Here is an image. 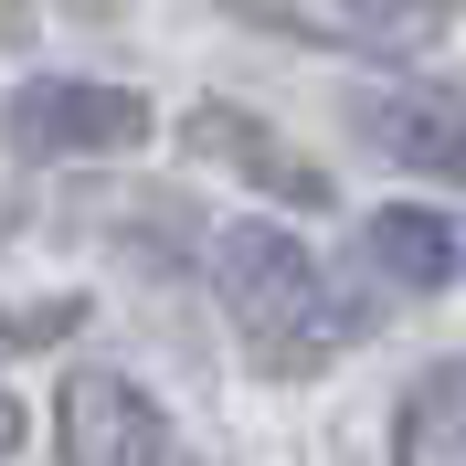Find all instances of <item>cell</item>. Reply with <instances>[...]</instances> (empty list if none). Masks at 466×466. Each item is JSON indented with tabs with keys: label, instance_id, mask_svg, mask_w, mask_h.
I'll list each match as a JSON object with an SVG mask.
<instances>
[{
	"label": "cell",
	"instance_id": "7a4b0ae2",
	"mask_svg": "<svg viewBox=\"0 0 466 466\" xmlns=\"http://www.w3.org/2000/svg\"><path fill=\"white\" fill-rule=\"evenodd\" d=\"M0 138L22 159H127L148 138L138 86H86V75H22L0 96Z\"/></svg>",
	"mask_w": 466,
	"mask_h": 466
},
{
	"label": "cell",
	"instance_id": "277c9868",
	"mask_svg": "<svg viewBox=\"0 0 466 466\" xmlns=\"http://www.w3.org/2000/svg\"><path fill=\"white\" fill-rule=\"evenodd\" d=\"M360 127L381 138V159H403V170L466 191V96H371Z\"/></svg>",
	"mask_w": 466,
	"mask_h": 466
},
{
	"label": "cell",
	"instance_id": "6da1fadb",
	"mask_svg": "<svg viewBox=\"0 0 466 466\" xmlns=\"http://www.w3.org/2000/svg\"><path fill=\"white\" fill-rule=\"evenodd\" d=\"M212 287H223L233 339H244V360H255L265 381L319 371L329 350L350 339V319H339V297H329L319 255H308L287 223H223V233H212Z\"/></svg>",
	"mask_w": 466,
	"mask_h": 466
},
{
	"label": "cell",
	"instance_id": "52a82bcc",
	"mask_svg": "<svg viewBox=\"0 0 466 466\" xmlns=\"http://www.w3.org/2000/svg\"><path fill=\"white\" fill-rule=\"evenodd\" d=\"M392 456H413V466L466 456V360H435V371L403 392V413H392Z\"/></svg>",
	"mask_w": 466,
	"mask_h": 466
},
{
	"label": "cell",
	"instance_id": "5b68a950",
	"mask_svg": "<svg viewBox=\"0 0 466 466\" xmlns=\"http://www.w3.org/2000/svg\"><path fill=\"white\" fill-rule=\"evenodd\" d=\"M191 148H202V159H223V170H244V180H265L276 202H308V212L329 202V180L308 170L297 148H276V127H265V116H244V106H191Z\"/></svg>",
	"mask_w": 466,
	"mask_h": 466
},
{
	"label": "cell",
	"instance_id": "8992f818",
	"mask_svg": "<svg viewBox=\"0 0 466 466\" xmlns=\"http://www.w3.org/2000/svg\"><path fill=\"white\" fill-rule=\"evenodd\" d=\"M360 244H371V265L392 276V287H413V297L456 287V265H466V233L445 223V212H424V202H381Z\"/></svg>",
	"mask_w": 466,
	"mask_h": 466
},
{
	"label": "cell",
	"instance_id": "3957f363",
	"mask_svg": "<svg viewBox=\"0 0 466 466\" xmlns=\"http://www.w3.org/2000/svg\"><path fill=\"white\" fill-rule=\"evenodd\" d=\"M54 445L75 466H159L170 456V413L148 403L127 371H75L54 403Z\"/></svg>",
	"mask_w": 466,
	"mask_h": 466
},
{
	"label": "cell",
	"instance_id": "ba28073f",
	"mask_svg": "<svg viewBox=\"0 0 466 466\" xmlns=\"http://www.w3.org/2000/svg\"><path fill=\"white\" fill-rule=\"evenodd\" d=\"M22 445H32V413L11 403V392H0V456H22Z\"/></svg>",
	"mask_w": 466,
	"mask_h": 466
}]
</instances>
